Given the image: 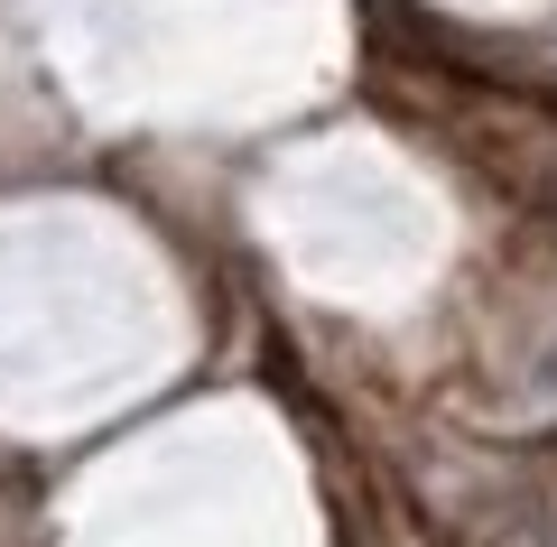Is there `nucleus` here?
Listing matches in <instances>:
<instances>
[{"label":"nucleus","mask_w":557,"mask_h":547,"mask_svg":"<svg viewBox=\"0 0 557 547\" xmlns=\"http://www.w3.org/2000/svg\"><path fill=\"white\" fill-rule=\"evenodd\" d=\"M399 492L437 547H557V464L520 436H428L399 455Z\"/></svg>","instance_id":"7ed1b4c3"},{"label":"nucleus","mask_w":557,"mask_h":547,"mask_svg":"<svg viewBox=\"0 0 557 547\" xmlns=\"http://www.w3.org/2000/svg\"><path fill=\"white\" fill-rule=\"evenodd\" d=\"M381 102H391L399 121H418L428 139H446L465 167H483L502 196L539 204V214L557 223V112L530 102L511 75H483V65L409 47L399 65L381 57Z\"/></svg>","instance_id":"f03ea898"},{"label":"nucleus","mask_w":557,"mask_h":547,"mask_svg":"<svg viewBox=\"0 0 557 547\" xmlns=\"http://www.w3.org/2000/svg\"><path fill=\"white\" fill-rule=\"evenodd\" d=\"M465 418L483 436L557 427V223L520 233L465 297Z\"/></svg>","instance_id":"f257e3e1"}]
</instances>
